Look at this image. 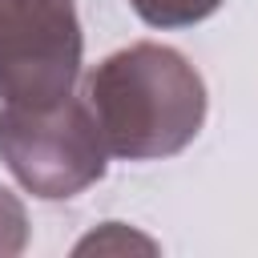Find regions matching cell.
<instances>
[{"label":"cell","instance_id":"8992f818","mask_svg":"<svg viewBox=\"0 0 258 258\" xmlns=\"http://www.w3.org/2000/svg\"><path fill=\"white\" fill-rule=\"evenodd\" d=\"M24 246H28V214H24V202L8 185H0V258H16Z\"/></svg>","mask_w":258,"mask_h":258},{"label":"cell","instance_id":"5b68a950","mask_svg":"<svg viewBox=\"0 0 258 258\" xmlns=\"http://www.w3.org/2000/svg\"><path fill=\"white\" fill-rule=\"evenodd\" d=\"M73 254H157V242L125 222H101L73 246Z\"/></svg>","mask_w":258,"mask_h":258},{"label":"cell","instance_id":"7a4b0ae2","mask_svg":"<svg viewBox=\"0 0 258 258\" xmlns=\"http://www.w3.org/2000/svg\"><path fill=\"white\" fill-rule=\"evenodd\" d=\"M0 161L8 173L44 202H64L97 185L109 169V149L85 105V97H64L60 105L0 109Z\"/></svg>","mask_w":258,"mask_h":258},{"label":"cell","instance_id":"277c9868","mask_svg":"<svg viewBox=\"0 0 258 258\" xmlns=\"http://www.w3.org/2000/svg\"><path fill=\"white\" fill-rule=\"evenodd\" d=\"M133 12L153 28H185L214 16L226 0H129Z\"/></svg>","mask_w":258,"mask_h":258},{"label":"cell","instance_id":"3957f363","mask_svg":"<svg viewBox=\"0 0 258 258\" xmlns=\"http://www.w3.org/2000/svg\"><path fill=\"white\" fill-rule=\"evenodd\" d=\"M77 0H0V101L44 109L77 93L81 81Z\"/></svg>","mask_w":258,"mask_h":258},{"label":"cell","instance_id":"6da1fadb","mask_svg":"<svg viewBox=\"0 0 258 258\" xmlns=\"http://www.w3.org/2000/svg\"><path fill=\"white\" fill-rule=\"evenodd\" d=\"M81 97L101 129L109 157L157 161L181 153L206 125V81L169 44L137 40L85 73Z\"/></svg>","mask_w":258,"mask_h":258}]
</instances>
